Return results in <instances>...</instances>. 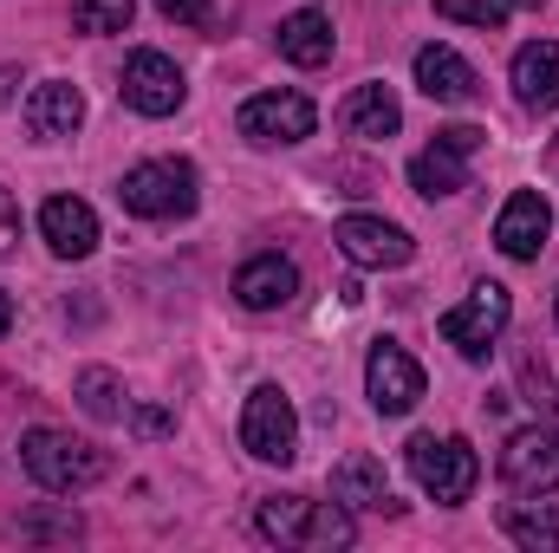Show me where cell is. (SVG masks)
<instances>
[{"mask_svg":"<svg viewBox=\"0 0 559 553\" xmlns=\"http://www.w3.org/2000/svg\"><path fill=\"white\" fill-rule=\"evenodd\" d=\"M20 469L46 489V495H85L111 475V456L85 436H66V430H26L20 436Z\"/></svg>","mask_w":559,"mask_h":553,"instance_id":"obj_1","label":"cell"},{"mask_svg":"<svg viewBox=\"0 0 559 553\" xmlns=\"http://www.w3.org/2000/svg\"><path fill=\"white\" fill-rule=\"evenodd\" d=\"M261 534L280 548H306V553H332L358 541V521L345 502H306V495H267L261 502Z\"/></svg>","mask_w":559,"mask_h":553,"instance_id":"obj_2","label":"cell"},{"mask_svg":"<svg viewBox=\"0 0 559 553\" xmlns=\"http://www.w3.org/2000/svg\"><path fill=\"white\" fill-rule=\"evenodd\" d=\"M118 202H124L131 215H143V222H182V215H195V202H202V176H195L189 156H150L138 169H124Z\"/></svg>","mask_w":559,"mask_h":553,"instance_id":"obj_3","label":"cell"},{"mask_svg":"<svg viewBox=\"0 0 559 553\" xmlns=\"http://www.w3.org/2000/svg\"><path fill=\"white\" fill-rule=\"evenodd\" d=\"M411 475H417V489L436 502V508H455V502H468L475 495V482H481V456H475V443L468 436H411Z\"/></svg>","mask_w":559,"mask_h":553,"instance_id":"obj_4","label":"cell"},{"mask_svg":"<svg viewBox=\"0 0 559 553\" xmlns=\"http://www.w3.org/2000/svg\"><path fill=\"white\" fill-rule=\"evenodd\" d=\"M508 319H514V293L501 280H481V286H468V299H455L442 313V339L462 358H488V345L508 332Z\"/></svg>","mask_w":559,"mask_h":553,"instance_id":"obj_5","label":"cell"},{"mask_svg":"<svg viewBox=\"0 0 559 553\" xmlns=\"http://www.w3.org/2000/svg\"><path fill=\"white\" fill-rule=\"evenodd\" d=\"M241 449L254 462H293L299 456V411L280 385H254L248 391V411H241Z\"/></svg>","mask_w":559,"mask_h":553,"instance_id":"obj_6","label":"cell"},{"mask_svg":"<svg viewBox=\"0 0 559 553\" xmlns=\"http://www.w3.org/2000/svg\"><path fill=\"white\" fill-rule=\"evenodd\" d=\"M319 125L312 98L306 92H254L241 111H235V131L254 143V150H280V143H306Z\"/></svg>","mask_w":559,"mask_h":553,"instance_id":"obj_7","label":"cell"},{"mask_svg":"<svg viewBox=\"0 0 559 553\" xmlns=\"http://www.w3.org/2000/svg\"><path fill=\"white\" fill-rule=\"evenodd\" d=\"M475 150H481V131H475V125H449V131H436V143L411 156V189L429 196V202L462 196V189H468V156H475Z\"/></svg>","mask_w":559,"mask_h":553,"instance_id":"obj_8","label":"cell"},{"mask_svg":"<svg viewBox=\"0 0 559 553\" xmlns=\"http://www.w3.org/2000/svg\"><path fill=\"white\" fill-rule=\"evenodd\" d=\"M365 391H371L378 416H411L423 404V391H429V378H423V365L397 339H378L371 358H365Z\"/></svg>","mask_w":559,"mask_h":553,"instance_id":"obj_9","label":"cell"},{"mask_svg":"<svg viewBox=\"0 0 559 553\" xmlns=\"http://www.w3.org/2000/svg\"><path fill=\"white\" fill-rule=\"evenodd\" d=\"M332 242H338V255H345L352 268H365V274L404 268V261L417 255V242H411L397 222H384V215H338V222H332Z\"/></svg>","mask_w":559,"mask_h":553,"instance_id":"obj_10","label":"cell"},{"mask_svg":"<svg viewBox=\"0 0 559 553\" xmlns=\"http://www.w3.org/2000/svg\"><path fill=\"white\" fill-rule=\"evenodd\" d=\"M501 482L514 495H554L559 489V430L527 423L501 443Z\"/></svg>","mask_w":559,"mask_h":553,"instance_id":"obj_11","label":"cell"},{"mask_svg":"<svg viewBox=\"0 0 559 553\" xmlns=\"http://www.w3.org/2000/svg\"><path fill=\"white\" fill-rule=\"evenodd\" d=\"M118 92H124V105H131L138 118H169V111H182V98H189L176 59L156 52V46H138V52L124 59V85H118Z\"/></svg>","mask_w":559,"mask_h":553,"instance_id":"obj_12","label":"cell"},{"mask_svg":"<svg viewBox=\"0 0 559 553\" xmlns=\"http://www.w3.org/2000/svg\"><path fill=\"white\" fill-rule=\"evenodd\" d=\"M547 235H554V202L540 189H514L501 202V215H495V248L508 261H540Z\"/></svg>","mask_w":559,"mask_h":553,"instance_id":"obj_13","label":"cell"},{"mask_svg":"<svg viewBox=\"0 0 559 553\" xmlns=\"http://www.w3.org/2000/svg\"><path fill=\"white\" fill-rule=\"evenodd\" d=\"M39 235H46V248H52L59 261H85V255L98 248V215H92V202H79V196H52V202L39 209Z\"/></svg>","mask_w":559,"mask_h":553,"instance_id":"obj_14","label":"cell"},{"mask_svg":"<svg viewBox=\"0 0 559 553\" xmlns=\"http://www.w3.org/2000/svg\"><path fill=\"white\" fill-rule=\"evenodd\" d=\"M85 125V92L72 85V79H46V85H33V98H26V131L39 143H59L72 138Z\"/></svg>","mask_w":559,"mask_h":553,"instance_id":"obj_15","label":"cell"},{"mask_svg":"<svg viewBox=\"0 0 559 553\" xmlns=\"http://www.w3.org/2000/svg\"><path fill=\"white\" fill-rule=\"evenodd\" d=\"M514 98L527 105V111H554L559 105V39H527L521 52H514Z\"/></svg>","mask_w":559,"mask_h":553,"instance_id":"obj_16","label":"cell"},{"mask_svg":"<svg viewBox=\"0 0 559 553\" xmlns=\"http://www.w3.org/2000/svg\"><path fill=\"white\" fill-rule=\"evenodd\" d=\"M475 66L455 52V46H423L417 52V92L423 98H436V105H468L475 98Z\"/></svg>","mask_w":559,"mask_h":553,"instance_id":"obj_17","label":"cell"},{"mask_svg":"<svg viewBox=\"0 0 559 553\" xmlns=\"http://www.w3.org/2000/svg\"><path fill=\"white\" fill-rule=\"evenodd\" d=\"M293 293H299V268H293L286 255H254V261L235 274V299H241L248 313H280Z\"/></svg>","mask_w":559,"mask_h":553,"instance_id":"obj_18","label":"cell"},{"mask_svg":"<svg viewBox=\"0 0 559 553\" xmlns=\"http://www.w3.org/2000/svg\"><path fill=\"white\" fill-rule=\"evenodd\" d=\"M338 125H345L352 138H365V143H384V138L404 131V105H397L391 85H358V92L338 105Z\"/></svg>","mask_w":559,"mask_h":553,"instance_id":"obj_19","label":"cell"},{"mask_svg":"<svg viewBox=\"0 0 559 553\" xmlns=\"http://www.w3.org/2000/svg\"><path fill=\"white\" fill-rule=\"evenodd\" d=\"M280 59H293L299 72H319L332 59V20L319 7H299L280 20Z\"/></svg>","mask_w":559,"mask_h":553,"instance_id":"obj_20","label":"cell"},{"mask_svg":"<svg viewBox=\"0 0 559 553\" xmlns=\"http://www.w3.org/2000/svg\"><path fill=\"white\" fill-rule=\"evenodd\" d=\"M501 534L521 541V548H534V553H554L559 548V502H540V495L508 502L501 508Z\"/></svg>","mask_w":559,"mask_h":553,"instance_id":"obj_21","label":"cell"},{"mask_svg":"<svg viewBox=\"0 0 559 553\" xmlns=\"http://www.w3.org/2000/svg\"><path fill=\"white\" fill-rule=\"evenodd\" d=\"M332 502H345V508H391L384 462H378V456H345V462L332 469Z\"/></svg>","mask_w":559,"mask_h":553,"instance_id":"obj_22","label":"cell"},{"mask_svg":"<svg viewBox=\"0 0 559 553\" xmlns=\"http://www.w3.org/2000/svg\"><path fill=\"white\" fill-rule=\"evenodd\" d=\"M79 404H85V416H98V423H124V411H131L124 378L105 372V365H85L79 372Z\"/></svg>","mask_w":559,"mask_h":553,"instance_id":"obj_23","label":"cell"},{"mask_svg":"<svg viewBox=\"0 0 559 553\" xmlns=\"http://www.w3.org/2000/svg\"><path fill=\"white\" fill-rule=\"evenodd\" d=\"M79 534H85V521H79V508H72V502L33 508V515H20V521H13V541H79Z\"/></svg>","mask_w":559,"mask_h":553,"instance_id":"obj_24","label":"cell"},{"mask_svg":"<svg viewBox=\"0 0 559 553\" xmlns=\"http://www.w3.org/2000/svg\"><path fill=\"white\" fill-rule=\"evenodd\" d=\"M131 13H138V0H72V26H79V33H92V39L124 33V26H131Z\"/></svg>","mask_w":559,"mask_h":553,"instance_id":"obj_25","label":"cell"},{"mask_svg":"<svg viewBox=\"0 0 559 553\" xmlns=\"http://www.w3.org/2000/svg\"><path fill=\"white\" fill-rule=\"evenodd\" d=\"M514 7H521V0H436L442 20H455V26H481V33H501V26L514 20Z\"/></svg>","mask_w":559,"mask_h":553,"instance_id":"obj_26","label":"cell"},{"mask_svg":"<svg viewBox=\"0 0 559 553\" xmlns=\"http://www.w3.org/2000/svg\"><path fill=\"white\" fill-rule=\"evenodd\" d=\"M156 13L176 20V26H209L215 20V0H156Z\"/></svg>","mask_w":559,"mask_h":553,"instance_id":"obj_27","label":"cell"},{"mask_svg":"<svg viewBox=\"0 0 559 553\" xmlns=\"http://www.w3.org/2000/svg\"><path fill=\"white\" fill-rule=\"evenodd\" d=\"M13 242H20V209H13V196L0 189V261L13 255Z\"/></svg>","mask_w":559,"mask_h":553,"instance_id":"obj_28","label":"cell"},{"mask_svg":"<svg viewBox=\"0 0 559 553\" xmlns=\"http://www.w3.org/2000/svg\"><path fill=\"white\" fill-rule=\"evenodd\" d=\"M131 423H138V436H169V430H176V416H169V411H156V404L131 411Z\"/></svg>","mask_w":559,"mask_h":553,"instance_id":"obj_29","label":"cell"},{"mask_svg":"<svg viewBox=\"0 0 559 553\" xmlns=\"http://www.w3.org/2000/svg\"><path fill=\"white\" fill-rule=\"evenodd\" d=\"M13 85H20V72H13V66H0V105H13Z\"/></svg>","mask_w":559,"mask_h":553,"instance_id":"obj_30","label":"cell"},{"mask_svg":"<svg viewBox=\"0 0 559 553\" xmlns=\"http://www.w3.org/2000/svg\"><path fill=\"white\" fill-rule=\"evenodd\" d=\"M7 332H13V299L0 293V339H7Z\"/></svg>","mask_w":559,"mask_h":553,"instance_id":"obj_31","label":"cell"},{"mask_svg":"<svg viewBox=\"0 0 559 553\" xmlns=\"http://www.w3.org/2000/svg\"><path fill=\"white\" fill-rule=\"evenodd\" d=\"M554 319H559V293H554Z\"/></svg>","mask_w":559,"mask_h":553,"instance_id":"obj_32","label":"cell"}]
</instances>
